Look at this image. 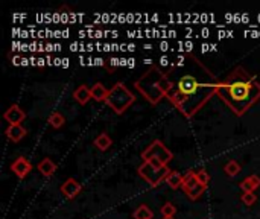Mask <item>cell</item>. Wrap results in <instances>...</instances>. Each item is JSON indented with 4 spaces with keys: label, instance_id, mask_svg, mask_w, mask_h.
<instances>
[{
    "label": "cell",
    "instance_id": "obj_1",
    "mask_svg": "<svg viewBox=\"0 0 260 219\" xmlns=\"http://www.w3.org/2000/svg\"><path fill=\"white\" fill-rule=\"evenodd\" d=\"M216 95L237 116H243L260 99V82L243 67H236L218 84Z\"/></svg>",
    "mask_w": 260,
    "mask_h": 219
},
{
    "label": "cell",
    "instance_id": "obj_2",
    "mask_svg": "<svg viewBox=\"0 0 260 219\" xmlns=\"http://www.w3.org/2000/svg\"><path fill=\"white\" fill-rule=\"evenodd\" d=\"M219 82H205L199 81L195 75L186 73L178 78L173 85L167 99L175 105V108L187 119L193 117L213 95H216Z\"/></svg>",
    "mask_w": 260,
    "mask_h": 219
},
{
    "label": "cell",
    "instance_id": "obj_3",
    "mask_svg": "<svg viewBox=\"0 0 260 219\" xmlns=\"http://www.w3.org/2000/svg\"><path fill=\"white\" fill-rule=\"evenodd\" d=\"M173 85L175 84L167 78V75L155 66L149 67L136 81V89L152 105H157L163 98H167V95L173 89Z\"/></svg>",
    "mask_w": 260,
    "mask_h": 219
},
{
    "label": "cell",
    "instance_id": "obj_4",
    "mask_svg": "<svg viewBox=\"0 0 260 219\" xmlns=\"http://www.w3.org/2000/svg\"><path fill=\"white\" fill-rule=\"evenodd\" d=\"M134 102H136V98L131 92L128 90V87L122 82H117L110 89V93H108L105 104L116 114H123Z\"/></svg>",
    "mask_w": 260,
    "mask_h": 219
},
{
    "label": "cell",
    "instance_id": "obj_5",
    "mask_svg": "<svg viewBox=\"0 0 260 219\" xmlns=\"http://www.w3.org/2000/svg\"><path fill=\"white\" fill-rule=\"evenodd\" d=\"M143 161L152 163L155 166H167V163L173 158V154L164 146L161 140H154L143 152H142Z\"/></svg>",
    "mask_w": 260,
    "mask_h": 219
},
{
    "label": "cell",
    "instance_id": "obj_6",
    "mask_svg": "<svg viewBox=\"0 0 260 219\" xmlns=\"http://www.w3.org/2000/svg\"><path fill=\"white\" fill-rule=\"evenodd\" d=\"M137 172H139V175H140V177H142L146 183H149V186L157 187L160 183H163V181L166 180L167 173H169L170 170L167 169V166H155V164H152V163L143 161V163L139 166Z\"/></svg>",
    "mask_w": 260,
    "mask_h": 219
},
{
    "label": "cell",
    "instance_id": "obj_7",
    "mask_svg": "<svg viewBox=\"0 0 260 219\" xmlns=\"http://www.w3.org/2000/svg\"><path fill=\"white\" fill-rule=\"evenodd\" d=\"M5 120L10 125H22V122L26 119V111L19 105V104H13L4 114Z\"/></svg>",
    "mask_w": 260,
    "mask_h": 219
},
{
    "label": "cell",
    "instance_id": "obj_8",
    "mask_svg": "<svg viewBox=\"0 0 260 219\" xmlns=\"http://www.w3.org/2000/svg\"><path fill=\"white\" fill-rule=\"evenodd\" d=\"M11 170L17 175V177L20 178V180H25L28 175L31 173V170H32V164H31V161L28 160V158H25V157H17L14 161H13V164H11Z\"/></svg>",
    "mask_w": 260,
    "mask_h": 219
},
{
    "label": "cell",
    "instance_id": "obj_9",
    "mask_svg": "<svg viewBox=\"0 0 260 219\" xmlns=\"http://www.w3.org/2000/svg\"><path fill=\"white\" fill-rule=\"evenodd\" d=\"M82 190V186L78 180L75 178H67L63 184H61V193L67 198V199H73L76 198Z\"/></svg>",
    "mask_w": 260,
    "mask_h": 219
},
{
    "label": "cell",
    "instance_id": "obj_10",
    "mask_svg": "<svg viewBox=\"0 0 260 219\" xmlns=\"http://www.w3.org/2000/svg\"><path fill=\"white\" fill-rule=\"evenodd\" d=\"M5 134H7V137H8L11 142L17 143V142H20V140L25 139V136L28 134V131H26L22 125H10V126L7 128V131H5Z\"/></svg>",
    "mask_w": 260,
    "mask_h": 219
},
{
    "label": "cell",
    "instance_id": "obj_11",
    "mask_svg": "<svg viewBox=\"0 0 260 219\" xmlns=\"http://www.w3.org/2000/svg\"><path fill=\"white\" fill-rule=\"evenodd\" d=\"M183 181H184V177H183V175H181L178 170H170V172L167 173L166 180H164V183H166L170 189H173V190H177V189L183 187Z\"/></svg>",
    "mask_w": 260,
    "mask_h": 219
},
{
    "label": "cell",
    "instance_id": "obj_12",
    "mask_svg": "<svg viewBox=\"0 0 260 219\" xmlns=\"http://www.w3.org/2000/svg\"><path fill=\"white\" fill-rule=\"evenodd\" d=\"M198 186H201V184H199V181H198V178H196V173H195L193 170H189V172L184 175V181H183V190H184V193L189 195V193L193 192Z\"/></svg>",
    "mask_w": 260,
    "mask_h": 219
},
{
    "label": "cell",
    "instance_id": "obj_13",
    "mask_svg": "<svg viewBox=\"0 0 260 219\" xmlns=\"http://www.w3.org/2000/svg\"><path fill=\"white\" fill-rule=\"evenodd\" d=\"M73 98L76 99L78 104L85 105V104H89V101L92 99V90L87 85H79L78 89L73 92Z\"/></svg>",
    "mask_w": 260,
    "mask_h": 219
},
{
    "label": "cell",
    "instance_id": "obj_14",
    "mask_svg": "<svg viewBox=\"0 0 260 219\" xmlns=\"http://www.w3.org/2000/svg\"><path fill=\"white\" fill-rule=\"evenodd\" d=\"M38 170H40V173L43 175V177L49 178V177H52V175L55 173L57 164H55L51 158H43V160L38 163Z\"/></svg>",
    "mask_w": 260,
    "mask_h": 219
},
{
    "label": "cell",
    "instance_id": "obj_15",
    "mask_svg": "<svg viewBox=\"0 0 260 219\" xmlns=\"http://www.w3.org/2000/svg\"><path fill=\"white\" fill-rule=\"evenodd\" d=\"M90 90H92V99H95L96 102H107L110 90L105 89L102 82H96Z\"/></svg>",
    "mask_w": 260,
    "mask_h": 219
},
{
    "label": "cell",
    "instance_id": "obj_16",
    "mask_svg": "<svg viewBox=\"0 0 260 219\" xmlns=\"http://www.w3.org/2000/svg\"><path fill=\"white\" fill-rule=\"evenodd\" d=\"M239 186L243 192H255V189L260 187V177H257V175H249L243 181H240Z\"/></svg>",
    "mask_w": 260,
    "mask_h": 219
},
{
    "label": "cell",
    "instance_id": "obj_17",
    "mask_svg": "<svg viewBox=\"0 0 260 219\" xmlns=\"http://www.w3.org/2000/svg\"><path fill=\"white\" fill-rule=\"evenodd\" d=\"M95 146L99 151H107V149H110L113 146V140H111V137L107 133H102V134H99L95 139Z\"/></svg>",
    "mask_w": 260,
    "mask_h": 219
},
{
    "label": "cell",
    "instance_id": "obj_18",
    "mask_svg": "<svg viewBox=\"0 0 260 219\" xmlns=\"http://www.w3.org/2000/svg\"><path fill=\"white\" fill-rule=\"evenodd\" d=\"M152 217H154V211L146 204H140L134 210V219H152Z\"/></svg>",
    "mask_w": 260,
    "mask_h": 219
},
{
    "label": "cell",
    "instance_id": "obj_19",
    "mask_svg": "<svg viewBox=\"0 0 260 219\" xmlns=\"http://www.w3.org/2000/svg\"><path fill=\"white\" fill-rule=\"evenodd\" d=\"M49 123H51V126H52V128L60 129V128H63V126L66 125V117H64L61 113L54 111V113L49 116Z\"/></svg>",
    "mask_w": 260,
    "mask_h": 219
},
{
    "label": "cell",
    "instance_id": "obj_20",
    "mask_svg": "<svg viewBox=\"0 0 260 219\" xmlns=\"http://www.w3.org/2000/svg\"><path fill=\"white\" fill-rule=\"evenodd\" d=\"M242 170L240 164L236 161V160H230L225 166H224V172L228 175V177H236V175H239V172Z\"/></svg>",
    "mask_w": 260,
    "mask_h": 219
},
{
    "label": "cell",
    "instance_id": "obj_21",
    "mask_svg": "<svg viewBox=\"0 0 260 219\" xmlns=\"http://www.w3.org/2000/svg\"><path fill=\"white\" fill-rule=\"evenodd\" d=\"M177 213V207L173 205L172 202H166L163 207H161V214L163 217H173Z\"/></svg>",
    "mask_w": 260,
    "mask_h": 219
},
{
    "label": "cell",
    "instance_id": "obj_22",
    "mask_svg": "<svg viewBox=\"0 0 260 219\" xmlns=\"http://www.w3.org/2000/svg\"><path fill=\"white\" fill-rule=\"evenodd\" d=\"M240 201H242L245 205L251 207L252 204H255V201H257V195H255V192H243V195L240 196Z\"/></svg>",
    "mask_w": 260,
    "mask_h": 219
},
{
    "label": "cell",
    "instance_id": "obj_23",
    "mask_svg": "<svg viewBox=\"0 0 260 219\" xmlns=\"http://www.w3.org/2000/svg\"><path fill=\"white\" fill-rule=\"evenodd\" d=\"M196 178H198L199 184L204 186V187H207L208 183H210V175H208V172L204 170V169H199V170L196 172Z\"/></svg>",
    "mask_w": 260,
    "mask_h": 219
},
{
    "label": "cell",
    "instance_id": "obj_24",
    "mask_svg": "<svg viewBox=\"0 0 260 219\" xmlns=\"http://www.w3.org/2000/svg\"><path fill=\"white\" fill-rule=\"evenodd\" d=\"M38 66H40V67H43V66H45V60H43V58H40V60H38Z\"/></svg>",
    "mask_w": 260,
    "mask_h": 219
},
{
    "label": "cell",
    "instance_id": "obj_25",
    "mask_svg": "<svg viewBox=\"0 0 260 219\" xmlns=\"http://www.w3.org/2000/svg\"><path fill=\"white\" fill-rule=\"evenodd\" d=\"M163 219H175V216H173V217H163Z\"/></svg>",
    "mask_w": 260,
    "mask_h": 219
}]
</instances>
